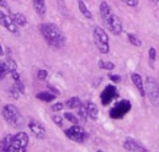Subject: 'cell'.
<instances>
[{
	"label": "cell",
	"instance_id": "cell-31",
	"mask_svg": "<svg viewBox=\"0 0 159 152\" xmlns=\"http://www.w3.org/2000/svg\"><path fill=\"white\" fill-rule=\"evenodd\" d=\"M127 6H129V7H137L138 6V0H122Z\"/></svg>",
	"mask_w": 159,
	"mask_h": 152
},
{
	"label": "cell",
	"instance_id": "cell-2",
	"mask_svg": "<svg viewBox=\"0 0 159 152\" xmlns=\"http://www.w3.org/2000/svg\"><path fill=\"white\" fill-rule=\"evenodd\" d=\"M100 16H101V20L104 22V25L107 27V30L115 35V36H120L123 31V25H122V21L119 19V16H116L110 5L107 4V1H101L100 2Z\"/></svg>",
	"mask_w": 159,
	"mask_h": 152
},
{
	"label": "cell",
	"instance_id": "cell-15",
	"mask_svg": "<svg viewBox=\"0 0 159 152\" xmlns=\"http://www.w3.org/2000/svg\"><path fill=\"white\" fill-rule=\"evenodd\" d=\"M34 1V9L37 12V15L43 17L46 15L47 7H46V1L44 0H32Z\"/></svg>",
	"mask_w": 159,
	"mask_h": 152
},
{
	"label": "cell",
	"instance_id": "cell-25",
	"mask_svg": "<svg viewBox=\"0 0 159 152\" xmlns=\"http://www.w3.org/2000/svg\"><path fill=\"white\" fill-rule=\"evenodd\" d=\"M64 118H66L68 121H70L72 124H79V118H78L75 114L70 113V112H66V113H64Z\"/></svg>",
	"mask_w": 159,
	"mask_h": 152
},
{
	"label": "cell",
	"instance_id": "cell-36",
	"mask_svg": "<svg viewBox=\"0 0 159 152\" xmlns=\"http://www.w3.org/2000/svg\"><path fill=\"white\" fill-rule=\"evenodd\" d=\"M152 1H153L154 4H158V2H159V0H152Z\"/></svg>",
	"mask_w": 159,
	"mask_h": 152
},
{
	"label": "cell",
	"instance_id": "cell-22",
	"mask_svg": "<svg viewBox=\"0 0 159 152\" xmlns=\"http://www.w3.org/2000/svg\"><path fill=\"white\" fill-rule=\"evenodd\" d=\"M78 109V118H79L81 121H86L88 120V111H86V107H85V104H81L79 108H77Z\"/></svg>",
	"mask_w": 159,
	"mask_h": 152
},
{
	"label": "cell",
	"instance_id": "cell-17",
	"mask_svg": "<svg viewBox=\"0 0 159 152\" xmlns=\"http://www.w3.org/2000/svg\"><path fill=\"white\" fill-rule=\"evenodd\" d=\"M56 96L57 95H54V93H52V92H47V91H43V92H40V93H37L36 95V97L40 99V101H43V102H53L54 99H56Z\"/></svg>",
	"mask_w": 159,
	"mask_h": 152
},
{
	"label": "cell",
	"instance_id": "cell-18",
	"mask_svg": "<svg viewBox=\"0 0 159 152\" xmlns=\"http://www.w3.org/2000/svg\"><path fill=\"white\" fill-rule=\"evenodd\" d=\"M81 104H83V102L80 101V98H78V97H72V98L67 99V102L64 103V106L68 107L69 109H77V108H79Z\"/></svg>",
	"mask_w": 159,
	"mask_h": 152
},
{
	"label": "cell",
	"instance_id": "cell-27",
	"mask_svg": "<svg viewBox=\"0 0 159 152\" xmlns=\"http://www.w3.org/2000/svg\"><path fill=\"white\" fill-rule=\"evenodd\" d=\"M14 86L19 90V92H20V93H24V92H25V85H24V82H22L21 77H20V78H17V80H14Z\"/></svg>",
	"mask_w": 159,
	"mask_h": 152
},
{
	"label": "cell",
	"instance_id": "cell-24",
	"mask_svg": "<svg viewBox=\"0 0 159 152\" xmlns=\"http://www.w3.org/2000/svg\"><path fill=\"white\" fill-rule=\"evenodd\" d=\"M99 68L100 69H104V70H114L115 69V64L112 61H104V60H100L99 61Z\"/></svg>",
	"mask_w": 159,
	"mask_h": 152
},
{
	"label": "cell",
	"instance_id": "cell-10",
	"mask_svg": "<svg viewBox=\"0 0 159 152\" xmlns=\"http://www.w3.org/2000/svg\"><path fill=\"white\" fill-rule=\"evenodd\" d=\"M0 25L4 27V28H6L9 32H11V33H14V35H17L19 33V26L14 22V20L10 17V16H7L4 11H1L0 10Z\"/></svg>",
	"mask_w": 159,
	"mask_h": 152
},
{
	"label": "cell",
	"instance_id": "cell-11",
	"mask_svg": "<svg viewBox=\"0 0 159 152\" xmlns=\"http://www.w3.org/2000/svg\"><path fill=\"white\" fill-rule=\"evenodd\" d=\"M123 149L126 151H131V152H146L147 151V147H144L142 144H139L137 140L134 139H131V137H127L123 141Z\"/></svg>",
	"mask_w": 159,
	"mask_h": 152
},
{
	"label": "cell",
	"instance_id": "cell-19",
	"mask_svg": "<svg viewBox=\"0 0 159 152\" xmlns=\"http://www.w3.org/2000/svg\"><path fill=\"white\" fill-rule=\"evenodd\" d=\"M78 6H79V10L80 12L84 15V17H86V19H93V14H91V11L88 9V6H86V4L83 1V0H78Z\"/></svg>",
	"mask_w": 159,
	"mask_h": 152
},
{
	"label": "cell",
	"instance_id": "cell-4",
	"mask_svg": "<svg viewBox=\"0 0 159 152\" xmlns=\"http://www.w3.org/2000/svg\"><path fill=\"white\" fill-rule=\"evenodd\" d=\"M29 135L25 131H20L11 137V142L9 146V152H25L29 145Z\"/></svg>",
	"mask_w": 159,
	"mask_h": 152
},
{
	"label": "cell",
	"instance_id": "cell-33",
	"mask_svg": "<svg viewBox=\"0 0 159 152\" xmlns=\"http://www.w3.org/2000/svg\"><path fill=\"white\" fill-rule=\"evenodd\" d=\"M109 77H110V80L114 81L115 83H117V82L121 81V76L120 75H109Z\"/></svg>",
	"mask_w": 159,
	"mask_h": 152
},
{
	"label": "cell",
	"instance_id": "cell-21",
	"mask_svg": "<svg viewBox=\"0 0 159 152\" xmlns=\"http://www.w3.org/2000/svg\"><path fill=\"white\" fill-rule=\"evenodd\" d=\"M127 38H128V42L132 45H134V47H142V40H141V38L138 37V36H136L133 33H127Z\"/></svg>",
	"mask_w": 159,
	"mask_h": 152
},
{
	"label": "cell",
	"instance_id": "cell-34",
	"mask_svg": "<svg viewBox=\"0 0 159 152\" xmlns=\"http://www.w3.org/2000/svg\"><path fill=\"white\" fill-rule=\"evenodd\" d=\"M0 6L6 7V6H7V1H6V0H0Z\"/></svg>",
	"mask_w": 159,
	"mask_h": 152
},
{
	"label": "cell",
	"instance_id": "cell-6",
	"mask_svg": "<svg viewBox=\"0 0 159 152\" xmlns=\"http://www.w3.org/2000/svg\"><path fill=\"white\" fill-rule=\"evenodd\" d=\"M146 96H148L149 101L153 106H159V83L154 77L148 76L144 82Z\"/></svg>",
	"mask_w": 159,
	"mask_h": 152
},
{
	"label": "cell",
	"instance_id": "cell-8",
	"mask_svg": "<svg viewBox=\"0 0 159 152\" xmlns=\"http://www.w3.org/2000/svg\"><path fill=\"white\" fill-rule=\"evenodd\" d=\"M131 102L127 99H122L117 102L111 109H110V116L112 119H121L131 111Z\"/></svg>",
	"mask_w": 159,
	"mask_h": 152
},
{
	"label": "cell",
	"instance_id": "cell-28",
	"mask_svg": "<svg viewBox=\"0 0 159 152\" xmlns=\"http://www.w3.org/2000/svg\"><path fill=\"white\" fill-rule=\"evenodd\" d=\"M47 77H48V71H47V70H44V69H40V70L37 71V78H39V80L44 81Z\"/></svg>",
	"mask_w": 159,
	"mask_h": 152
},
{
	"label": "cell",
	"instance_id": "cell-5",
	"mask_svg": "<svg viewBox=\"0 0 159 152\" xmlns=\"http://www.w3.org/2000/svg\"><path fill=\"white\" fill-rule=\"evenodd\" d=\"M2 116L11 126H20L22 124V116L20 114V111L14 104H6L2 108Z\"/></svg>",
	"mask_w": 159,
	"mask_h": 152
},
{
	"label": "cell",
	"instance_id": "cell-29",
	"mask_svg": "<svg viewBox=\"0 0 159 152\" xmlns=\"http://www.w3.org/2000/svg\"><path fill=\"white\" fill-rule=\"evenodd\" d=\"M52 120L54 121V124H57L58 126H63V116L58 115V114H54L52 115Z\"/></svg>",
	"mask_w": 159,
	"mask_h": 152
},
{
	"label": "cell",
	"instance_id": "cell-7",
	"mask_svg": "<svg viewBox=\"0 0 159 152\" xmlns=\"http://www.w3.org/2000/svg\"><path fill=\"white\" fill-rule=\"evenodd\" d=\"M64 134H66V136H67L69 140H72V141H74V142H78V144H83V142L88 139L86 131H85L80 125H78V124H73L70 128H68V129L64 131Z\"/></svg>",
	"mask_w": 159,
	"mask_h": 152
},
{
	"label": "cell",
	"instance_id": "cell-1",
	"mask_svg": "<svg viewBox=\"0 0 159 152\" xmlns=\"http://www.w3.org/2000/svg\"><path fill=\"white\" fill-rule=\"evenodd\" d=\"M40 32L44 38V40L48 43V45H51L52 48L59 49L63 48L67 43V37L64 32L54 23L47 22L40 25Z\"/></svg>",
	"mask_w": 159,
	"mask_h": 152
},
{
	"label": "cell",
	"instance_id": "cell-20",
	"mask_svg": "<svg viewBox=\"0 0 159 152\" xmlns=\"http://www.w3.org/2000/svg\"><path fill=\"white\" fill-rule=\"evenodd\" d=\"M11 137L12 135H5L1 141H0V151L6 152L9 150V146H10V142H11Z\"/></svg>",
	"mask_w": 159,
	"mask_h": 152
},
{
	"label": "cell",
	"instance_id": "cell-3",
	"mask_svg": "<svg viewBox=\"0 0 159 152\" xmlns=\"http://www.w3.org/2000/svg\"><path fill=\"white\" fill-rule=\"evenodd\" d=\"M93 37H94V42L95 45L98 48V50L101 54H107L110 52V44H109V36L105 32L104 28H101L100 26L94 27L93 31Z\"/></svg>",
	"mask_w": 159,
	"mask_h": 152
},
{
	"label": "cell",
	"instance_id": "cell-16",
	"mask_svg": "<svg viewBox=\"0 0 159 152\" xmlns=\"http://www.w3.org/2000/svg\"><path fill=\"white\" fill-rule=\"evenodd\" d=\"M12 20H14V22H15L17 26H20V27H25V26H27V23H29L27 17H26L24 14H21V12H15V14L12 15Z\"/></svg>",
	"mask_w": 159,
	"mask_h": 152
},
{
	"label": "cell",
	"instance_id": "cell-26",
	"mask_svg": "<svg viewBox=\"0 0 159 152\" xmlns=\"http://www.w3.org/2000/svg\"><path fill=\"white\" fill-rule=\"evenodd\" d=\"M7 74H9V69H7L6 63H4V61L0 60V80L5 78V76L7 75Z\"/></svg>",
	"mask_w": 159,
	"mask_h": 152
},
{
	"label": "cell",
	"instance_id": "cell-35",
	"mask_svg": "<svg viewBox=\"0 0 159 152\" xmlns=\"http://www.w3.org/2000/svg\"><path fill=\"white\" fill-rule=\"evenodd\" d=\"M4 54V50H2V48H1V45H0V55H2Z\"/></svg>",
	"mask_w": 159,
	"mask_h": 152
},
{
	"label": "cell",
	"instance_id": "cell-30",
	"mask_svg": "<svg viewBox=\"0 0 159 152\" xmlns=\"http://www.w3.org/2000/svg\"><path fill=\"white\" fill-rule=\"evenodd\" d=\"M64 108V103H62V102H57V103H54L53 106H52V111L53 112H59V111H62Z\"/></svg>",
	"mask_w": 159,
	"mask_h": 152
},
{
	"label": "cell",
	"instance_id": "cell-14",
	"mask_svg": "<svg viewBox=\"0 0 159 152\" xmlns=\"http://www.w3.org/2000/svg\"><path fill=\"white\" fill-rule=\"evenodd\" d=\"M85 107H86L89 118L93 119V120H96L98 116H99V108H98V106H96L93 101H88V102L85 103Z\"/></svg>",
	"mask_w": 159,
	"mask_h": 152
},
{
	"label": "cell",
	"instance_id": "cell-23",
	"mask_svg": "<svg viewBox=\"0 0 159 152\" xmlns=\"http://www.w3.org/2000/svg\"><path fill=\"white\" fill-rule=\"evenodd\" d=\"M148 58H149V65H151V68H154V63H156V60H157V50H156V48H149V50H148Z\"/></svg>",
	"mask_w": 159,
	"mask_h": 152
},
{
	"label": "cell",
	"instance_id": "cell-9",
	"mask_svg": "<svg viewBox=\"0 0 159 152\" xmlns=\"http://www.w3.org/2000/svg\"><path fill=\"white\" fill-rule=\"evenodd\" d=\"M119 97V92H117V88L116 86L114 85H107L105 87V90L101 92L100 95V99H101V103L102 106H107L110 104L115 98Z\"/></svg>",
	"mask_w": 159,
	"mask_h": 152
},
{
	"label": "cell",
	"instance_id": "cell-12",
	"mask_svg": "<svg viewBox=\"0 0 159 152\" xmlns=\"http://www.w3.org/2000/svg\"><path fill=\"white\" fill-rule=\"evenodd\" d=\"M29 128H30V130H31V133L37 137V139H44V136H46V129H44V126L41 124L40 121H37V120H30V123H29Z\"/></svg>",
	"mask_w": 159,
	"mask_h": 152
},
{
	"label": "cell",
	"instance_id": "cell-32",
	"mask_svg": "<svg viewBox=\"0 0 159 152\" xmlns=\"http://www.w3.org/2000/svg\"><path fill=\"white\" fill-rule=\"evenodd\" d=\"M9 92H10V95H11V97H12V98H15V99H16V98H19V93H20V92H19V90H17L14 85H12V87L10 88V91H9Z\"/></svg>",
	"mask_w": 159,
	"mask_h": 152
},
{
	"label": "cell",
	"instance_id": "cell-13",
	"mask_svg": "<svg viewBox=\"0 0 159 152\" xmlns=\"http://www.w3.org/2000/svg\"><path fill=\"white\" fill-rule=\"evenodd\" d=\"M131 80H132L133 85L136 86L137 91L139 92V95H141L142 97H144V96H146V91H144V82H143L142 76L139 75L138 73H132V74H131Z\"/></svg>",
	"mask_w": 159,
	"mask_h": 152
}]
</instances>
